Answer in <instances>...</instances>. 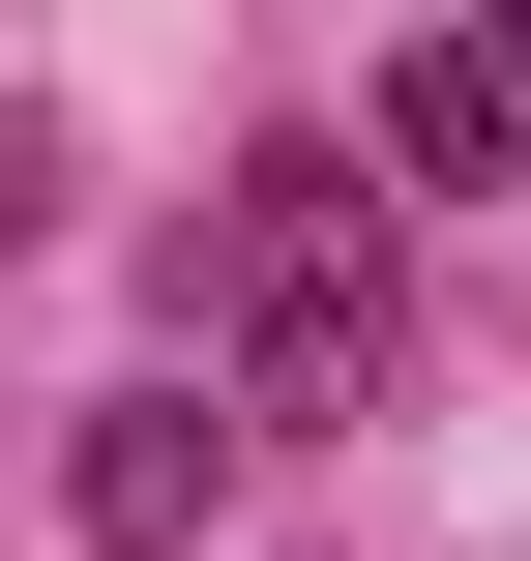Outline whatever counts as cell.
<instances>
[{
    "label": "cell",
    "mask_w": 531,
    "mask_h": 561,
    "mask_svg": "<svg viewBox=\"0 0 531 561\" xmlns=\"http://www.w3.org/2000/svg\"><path fill=\"white\" fill-rule=\"evenodd\" d=\"M443 30H473V59H503V89H531V0H443Z\"/></svg>",
    "instance_id": "obj_5"
},
{
    "label": "cell",
    "mask_w": 531,
    "mask_h": 561,
    "mask_svg": "<svg viewBox=\"0 0 531 561\" xmlns=\"http://www.w3.org/2000/svg\"><path fill=\"white\" fill-rule=\"evenodd\" d=\"M355 178H384V207H503V178H531V89L443 30V0L384 30V89H355Z\"/></svg>",
    "instance_id": "obj_2"
},
{
    "label": "cell",
    "mask_w": 531,
    "mask_h": 561,
    "mask_svg": "<svg viewBox=\"0 0 531 561\" xmlns=\"http://www.w3.org/2000/svg\"><path fill=\"white\" fill-rule=\"evenodd\" d=\"M59 237H89V118H59V89H0V266H59Z\"/></svg>",
    "instance_id": "obj_4"
},
{
    "label": "cell",
    "mask_w": 531,
    "mask_h": 561,
    "mask_svg": "<svg viewBox=\"0 0 531 561\" xmlns=\"http://www.w3.org/2000/svg\"><path fill=\"white\" fill-rule=\"evenodd\" d=\"M59 533L89 561H207L236 533V414H207V385H118V414L59 444Z\"/></svg>",
    "instance_id": "obj_3"
},
{
    "label": "cell",
    "mask_w": 531,
    "mask_h": 561,
    "mask_svg": "<svg viewBox=\"0 0 531 561\" xmlns=\"http://www.w3.org/2000/svg\"><path fill=\"white\" fill-rule=\"evenodd\" d=\"M384 325H414V296H384V178H355V148H266V178L177 237V385H207L236 444H355V414H384Z\"/></svg>",
    "instance_id": "obj_1"
}]
</instances>
